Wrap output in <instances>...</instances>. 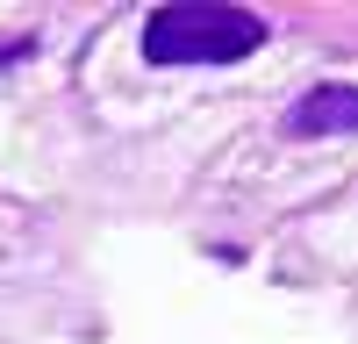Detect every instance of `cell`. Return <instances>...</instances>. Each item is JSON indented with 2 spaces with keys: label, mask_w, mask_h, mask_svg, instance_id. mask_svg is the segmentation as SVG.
I'll return each instance as SVG.
<instances>
[{
  "label": "cell",
  "mask_w": 358,
  "mask_h": 344,
  "mask_svg": "<svg viewBox=\"0 0 358 344\" xmlns=\"http://www.w3.org/2000/svg\"><path fill=\"white\" fill-rule=\"evenodd\" d=\"M337 129H358V86H315L287 115V136H337Z\"/></svg>",
  "instance_id": "2"
},
{
  "label": "cell",
  "mask_w": 358,
  "mask_h": 344,
  "mask_svg": "<svg viewBox=\"0 0 358 344\" xmlns=\"http://www.w3.org/2000/svg\"><path fill=\"white\" fill-rule=\"evenodd\" d=\"M258 43H265V22L251 8H215V0H172L143 22L151 65H229Z\"/></svg>",
  "instance_id": "1"
}]
</instances>
